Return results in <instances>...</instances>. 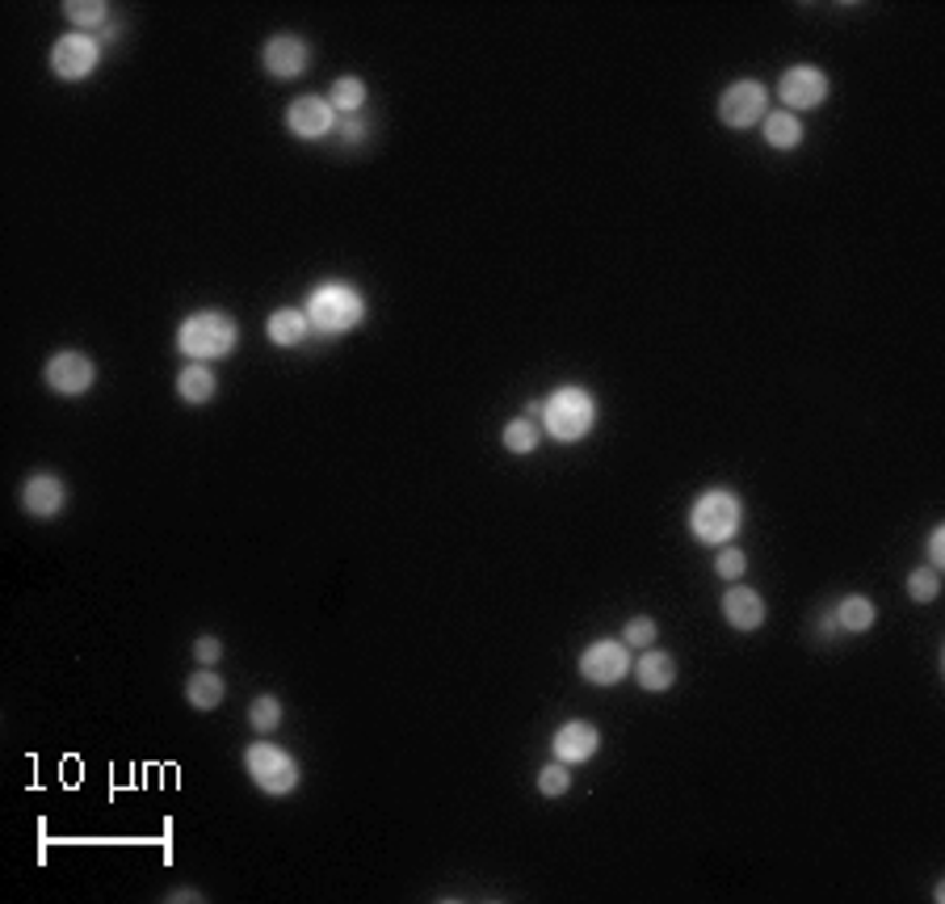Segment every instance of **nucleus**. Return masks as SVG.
Wrapping results in <instances>:
<instances>
[{
	"instance_id": "obj_1",
	"label": "nucleus",
	"mask_w": 945,
	"mask_h": 904,
	"mask_svg": "<svg viewBox=\"0 0 945 904\" xmlns=\"http://www.w3.org/2000/svg\"><path fill=\"white\" fill-rule=\"evenodd\" d=\"M240 341V324L231 321L227 312L219 307H206V312H193L181 321L177 328V350L189 357V362H215V357H227Z\"/></svg>"
},
{
	"instance_id": "obj_2",
	"label": "nucleus",
	"mask_w": 945,
	"mask_h": 904,
	"mask_svg": "<svg viewBox=\"0 0 945 904\" xmlns=\"http://www.w3.org/2000/svg\"><path fill=\"white\" fill-rule=\"evenodd\" d=\"M307 321H312V332H324V337H341V332H353L357 324L366 321V299L353 291L349 282H324L307 294Z\"/></svg>"
},
{
	"instance_id": "obj_3",
	"label": "nucleus",
	"mask_w": 945,
	"mask_h": 904,
	"mask_svg": "<svg viewBox=\"0 0 945 904\" xmlns=\"http://www.w3.org/2000/svg\"><path fill=\"white\" fill-rule=\"evenodd\" d=\"M744 526V501L727 488H706L690 510V530L697 543L706 548H723L735 539V530Z\"/></svg>"
},
{
	"instance_id": "obj_4",
	"label": "nucleus",
	"mask_w": 945,
	"mask_h": 904,
	"mask_svg": "<svg viewBox=\"0 0 945 904\" xmlns=\"http://www.w3.org/2000/svg\"><path fill=\"white\" fill-rule=\"evenodd\" d=\"M542 425L555 442H580L593 434L597 425V400L584 388H559L546 395V409H542Z\"/></svg>"
},
{
	"instance_id": "obj_5",
	"label": "nucleus",
	"mask_w": 945,
	"mask_h": 904,
	"mask_svg": "<svg viewBox=\"0 0 945 904\" xmlns=\"http://www.w3.org/2000/svg\"><path fill=\"white\" fill-rule=\"evenodd\" d=\"M244 770H249V778L265 795H290V791L299 787V766H294V757L274 741H252L249 749H244Z\"/></svg>"
},
{
	"instance_id": "obj_6",
	"label": "nucleus",
	"mask_w": 945,
	"mask_h": 904,
	"mask_svg": "<svg viewBox=\"0 0 945 904\" xmlns=\"http://www.w3.org/2000/svg\"><path fill=\"white\" fill-rule=\"evenodd\" d=\"M765 114H769V89L760 85V80H735V85H727L723 98H719V123L731 130H753L765 123Z\"/></svg>"
},
{
	"instance_id": "obj_7",
	"label": "nucleus",
	"mask_w": 945,
	"mask_h": 904,
	"mask_svg": "<svg viewBox=\"0 0 945 904\" xmlns=\"http://www.w3.org/2000/svg\"><path fill=\"white\" fill-rule=\"evenodd\" d=\"M42 384L55 391V395H67V400L85 395V391L97 384L93 357L80 354V350H60V354H51L47 366H42Z\"/></svg>"
},
{
	"instance_id": "obj_8",
	"label": "nucleus",
	"mask_w": 945,
	"mask_h": 904,
	"mask_svg": "<svg viewBox=\"0 0 945 904\" xmlns=\"http://www.w3.org/2000/svg\"><path fill=\"white\" fill-rule=\"evenodd\" d=\"M97 64H101V42H97L93 34L72 30L51 47V72L60 80H85V76L97 72Z\"/></svg>"
},
{
	"instance_id": "obj_9",
	"label": "nucleus",
	"mask_w": 945,
	"mask_h": 904,
	"mask_svg": "<svg viewBox=\"0 0 945 904\" xmlns=\"http://www.w3.org/2000/svg\"><path fill=\"white\" fill-rule=\"evenodd\" d=\"M778 98H782V105H786L790 114H798V110H819V105L828 101V76H823L816 64L786 67L782 80H778Z\"/></svg>"
},
{
	"instance_id": "obj_10",
	"label": "nucleus",
	"mask_w": 945,
	"mask_h": 904,
	"mask_svg": "<svg viewBox=\"0 0 945 904\" xmlns=\"http://www.w3.org/2000/svg\"><path fill=\"white\" fill-rule=\"evenodd\" d=\"M630 674V648L622 640H597L580 652V678L593 686H618Z\"/></svg>"
},
{
	"instance_id": "obj_11",
	"label": "nucleus",
	"mask_w": 945,
	"mask_h": 904,
	"mask_svg": "<svg viewBox=\"0 0 945 904\" xmlns=\"http://www.w3.org/2000/svg\"><path fill=\"white\" fill-rule=\"evenodd\" d=\"M261 64L274 80H299L307 67H312V47L299 38V34H274L265 47H261Z\"/></svg>"
},
{
	"instance_id": "obj_12",
	"label": "nucleus",
	"mask_w": 945,
	"mask_h": 904,
	"mask_svg": "<svg viewBox=\"0 0 945 904\" xmlns=\"http://www.w3.org/2000/svg\"><path fill=\"white\" fill-rule=\"evenodd\" d=\"M337 110L328 105V98H315V93H303V98H294L286 105V127L290 135H299V139H324V135H332L337 130Z\"/></svg>"
},
{
	"instance_id": "obj_13",
	"label": "nucleus",
	"mask_w": 945,
	"mask_h": 904,
	"mask_svg": "<svg viewBox=\"0 0 945 904\" xmlns=\"http://www.w3.org/2000/svg\"><path fill=\"white\" fill-rule=\"evenodd\" d=\"M22 510L38 517V522L60 517L67 510V485H63L60 476H51V472H34L22 485Z\"/></svg>"
},
{
	"instance_id": "obj_14",
	"label": "nucleus",
	"mask_w": 945,
	"mask_h": 904,
	"mask_svg": "<svg viewBox=\"0 0 945 904\" xmlns=\"http://www.w3.org/2000/svg\"><path fill=\"white\" fill-rule=\"evenodd\" d=\"M555 762H567V766H580V762H589V757H597L601 749V732L589 724V719H567L564 728L555 732Z\"/></svg>"
},
{
	"instance_id": "obj_15",
	"label": "nucleus",
	"mask_w": 945,
	"mask_h": 904,
	"mask_svg": "<svg viewBox=\"0 0 945 904\" xmlns=\"http://www.w3.org/2000/svg\"><path fill=\"white\" fill-rule=\"evenodd\" d=\"M723 618L731 631H756V627H765V598L748 589V585H735L723 593Z\"/></svg>"
},
{
	"instance_id": "obj_16",
	"label": "nucleus",
	"mask_w": 945,
	"mask_h": 904,
	"mask_svg": "<svg viewBox=\"0 0 945 904\" xmlns=\"http://www.w3.org/2000/svg\"><path fill=\"white\" fill-rule=\"evenodd\" d=\"M634 678L639 686L647 690V694H664V690H672V681H677V661L660 652V648H643V656H639V665H634Z\"/></svg>"
},
{
	"instance_id": "obj_17",
	"label": "nucleus",
	"mask_w": 945,
	"mask_h": 904,
	"mask_svg": "<svg viewBox=\"0 0 945 904\" xmlns=\"http://www.w3.org/2000/svg\"><path fill=\"white\" fill-rule=\"evenodd\" d=\"M265 332H269V341H274V346L294 350V346H303V341H307L312 321H307V312H299V307H278V312L269 316V324H265Z\"/></svg>"
},
{
	"instance_id": "obj_18",
	"label": "nucleus",
	"mask_w": 945,
	"mask_h": 904,
	"mask_svg": "<svg viewBox=\"0 0 945 904\" xmlns=\"http://www.w3.org/2000/svg\"><path fill=\"white\" fill-rule=\"evenodd\" d=\"M215 391H219V379L206 362H186L177 371V395L186 404H206V400H215Z\"/></svg>"
},
{
	"instance_id": "obj_19",
	"label": "nucleus",
	"mask_w": 945,
	"mask_h": 904,
	"mask_svg": "<svg viewBox=\"0 0 945 904\" xmlns=\"http://www.w3.org/2000/svg\"><path fill=\"white\" fill-rule=\"evenodd\" d=\"M223 699H227V681L211 665H198V674H189L186 681V703L193 711H215Z\"/></svg>"
},
{
	"instance_id": "obj_20",
	"label": "nucleus",
	"mask_w": 945,
	"mask_h": 904,
	"mask_svg": "<svg viewBox=\"0 0 945 904\" xmlns=\"http://www.w3.org/2000/svg\"><path fill=\"white\" fill-rule=\"evenodd\" d=\"M832 623H836V631L861 636V631H870V627L879 623V611H874V602H870L866 593H849V598L832 611Z\"/></svg>"
},
{
	"instance_id": "obj_21",
	"label": "nucleus",
	"mask_w": 945,
	"mask_h": 904,
	"mask_svg": "<svg viewBox=\"0 0 945 904\" xmlns=\"http://www.w3.org/2000/svg\"><path fill=\"white\" fill-rule=\"evenodd\" d=\"M760 130H765V143L778 148V152H790V148L803 143V118L790 114V110H769L765 123H760Z\"/></svg>"
},
{
	"instance_id": "obj_22",
	"label": "nucleus",
	"mask_w": 945,
	"mask_h": 904,
	"mask_svg": "<svg viewBox=\"0 0 945 904\" xmlns=\"http://www.w3.org/2000/svg\"><path fill=\"white\" fill-rule=\"evenodd\" d=\"M366 98H370V93H366V80H362V76H337L332 89H328V105L337 110V118H341V114H357V110L366 105Z\"/></svg>"
},
{
	"instance_id": "obj_23",
	"label": "nucleus",
	"mask_w": 945,
	"mask_h": 904,
	"mask_svg": "<svg viewBox=\"0 0 945 904\" xmlns=\"http://www.w3.org/2000/svg\"><path fill=\"white\" fill-rule=\"evenodd\" d=\"M501 442H504V451H508V454H534L538 442H542V434H538V420L513 417L501 429Z\"/></svg>"
},
{
	"instance_id": "obj_24",
	"label": "nucleus",
	"mask_w": 945,
	"mask_h": 904,
	"mask_svg": "<svg viewBox=\"0 0 945 904\" xmlns=\"http://www.w3.org/2000/svg\"><path fill=\"white\" fill-rule=\"evenodd\" d=\"M63 13H67V22H72L76 30H85V34L110 22V4H101V0H67Z\"/></svg>"
},
{
	"instance_id": "obj_25",
	"label": "nucleus",
	"mask_w": 945,
	"mask_h": 904,
	"mask_svg": "<svg viewBox=\"0 0 945 904\" xmlns=\"http://www.w3.org/2000/svg\"><path fill=\"white\" fill-rule=\"evenodd\" d=\"M908 598L912 602H920V606H929V602H937L942 598V573L937 568H912L908 573Z\"/></svg>"
},
{
	"instance_id": "obj_26",
	"label": "nucleus",
	"mask_w": 945,
	"mask_h": 904,
	"mask_svg": "<svg viewBox=\"0 0 945 904\" xmlns=\"http://www.w3.org/2000/svg\"><path fill=\"white\" fill-rule=\"evenodd\" d=\"M249 724L261 732V737H269L278 724H282V703L274 699V694H261V699H252L249 703Z\"/></svg>"
},
{
	"instance_id": "obj_27",
	"label": "nucleus",
	"mask_w": 945,
	"mask_h": 904,
	"mask_svg": "<svg viewBox=\"0 0 945 904\" xmlns=\"http://www.w3.org/2000/svg\"><path fill=\"white\" fill-rule=\"evenodd\" d=\"M538 791L546 795V800H559L571 791V770H567V762H546L542 770H538Z\"/></svg>"
},
{
	"instance_id": "obj_28",
	"label": "nucleus",
	"mask_w": 945,
	"mask_h": 904,
	"mask_svg": "<svg viewBox=\"0 0 945 904\" xmlns=\"http://www.w3.org/2000/svg\"><path fill=\"white\" fill-rule=\"evenodd\" d=\"M622 644L627 648H652L656 644V618H647V614H634L627 623V631H622Z\"/></svg>"
},
{
	"instance_id": "obj_29",
	"label": "nucleus",
	"mask_w": 945,
	"mask_h": 904,
	"mask_svg": "<svg viewBox=\"0 0 945 904\" xmlns=\"http://www.w3.org/2000/svg\"><path fill=\"white\" fill-rule=\"evenodd\" d=\"M715 573H719L723 581H740V577L748 573V555L740 548H723L715 555Z\"/></svg>"
},
{
	"instance_id": "obj_30",
	"label": "nucleus",
	"mask_w": 945,
	"mask_h": 904,
	"mask_svg": "<svg viewBox=\"0 0 945 904\" xmlns=\"http://www.w3.org/2000/svg\"><path fill=\"white\" fill-rule=\"evenodd\" d=\"M193 661L215 669V665L223 661V640H219V636H198V640H193Z\"/></svg>"
},
{
	"instance_id": "obj_31",
	"label": "nucleus",
	"mask_w": 945,
	"mask_h": 904,
	"mask_svg": "<svg viewBox=\"0 0 945 904\" xmlns=\"http://www.w3.org/2000/svg\"><path fill=\"white\" fill-rule=\"evenodd\" d=\"M929 568H945V526H937L933 535H929Z\"/></svg>"
},
{
	"instance_id": "obj_32",
	"label": "nucleus",
	"mask_w": 945,
	"mask_h": 904,
	"mask_svg": "<svg viewBox=\"0 0 945 904\" xmlns=\"http://www.w3.org/2000/svg\"><path fill=\"white\" fill-rule=\"evenodd\" d=\"M370 135L366 123H357V118H341V143H362Z\"/></svg>"
}]
</instances>
